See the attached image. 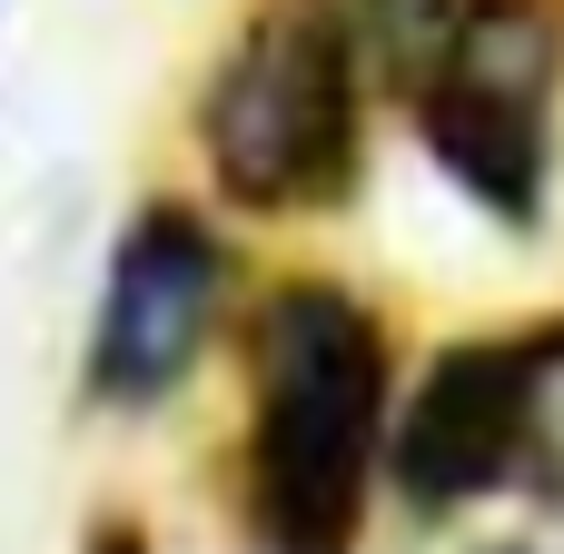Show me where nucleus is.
Returning <instances> with one entry per match:
<instances>
[{
	"mask_svg": "<svg viewBox=\"0 0 564 554\" xmlns=\"http://www.w3.org/2000/svg\"><path fill=\"white\" fill-rule=\"evenodd\" d=\"M397 327L367 287L297 268L238 317V446L228 506L248 554H357L387 506Z\"/></svg>",
	"mask_w": 564,
	"mask_h": 554,
	"instance_id": "1",
	"label": "nucleus"
},
{
	"mask_svg": "<svg viewBox=\"0 0 564 554\" xmlns=\"http://www.w3.org/2000/svg\"><path fill=\"white\" fill-rule=\"evenodd\" d=\"M377 99L347 0H248L188 89V159L238 218H337L367 188Z\"/></svg>",
	"mask_w": 564,
	"mask_h": 554,
	"instance_id": "2",
	"label": "nucleus"
},
{
	"mask_svg": "<svg viewBox=\"0 0 564 554\" xmlns=\"http://www.w3.org/2000/svg\"><path fill=\"white\" fill-rule=\"evenodd\" d=\"M426 169L506 238L555 218L564 129V0H456L446 30L387 79Z\"/></svg>",
	"mask_w": 564,
	"mask_h": 554,
	"instance_id": "3",
	"label": "nucleus"
},
{
	"mask_svg": "<svg viewBox=\"0 0 564 554\" xmlns=\"http://www.w3.org/2000/svg\"><path fill=\"white\" fill-rule=\"evenodd\" d=\"M228 287H238V248H228L218 198H188V188L129 198V218L109 228V258H99L89 337H79V406L159 416L208 367Z\"/></svg>",
	"mask_w": 564,
	"mask_h": 554,
	"instance_id": "4",
	"label": "nucleus"
},
{
	"mask_svg": "<svg viewBox=\"0 0 564 554\" xmlns=\"http://www.w3.org/2000/svg\"><path fill=\"white\" fill-rule=\"evenodd\" d=\"M545 367H555V317L446 337L397 387L387 496L416 525H446V515H476V506L516 496L535 476V436H545Z\"/></svg>",
	"mask_w": 564,
	"mask_h": 554,
	"instance_id": "5",
	"label": "nucleus"
},
{
	"mask_svg": "<svg viewBox=\"0 0 564 554\" xmlns=\"http://www.w3.org/2000/svg\"><path fill=\"white\" fill-rule=\"evenodd\" d=\"M69 554H159V535H149L129 506H109V515H89V525H79V545H69Z\"/></svg>",
	"mask_w": 564,
	"mask_h": 554,
	"instance_id": "6",
	"label": "nucleus"
},
{
	"mask_svg": "<svg viewBox=\"0 0 564 554\" xmlns=\"http://www.w3.org/2000/svg\"><path fill=\"white\" fill-rule=\"evenodd\" d=\"M476 554H525V545H476Z\"/></svg>",
	"mask_w": 564,
	"mask_h": 554,
	"instance_id": "7",
	"label": "nucleus"
}]
</instances>
